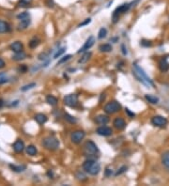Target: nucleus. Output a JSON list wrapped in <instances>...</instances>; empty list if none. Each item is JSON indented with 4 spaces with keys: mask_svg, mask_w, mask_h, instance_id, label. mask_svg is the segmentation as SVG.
<instances>
[{
    "mask_svg": "<svg viewBox=\"0 0 169 186\" xmlns=\"http://www.w3.org/2000/svg\"><path fill=\"white\" fill-rule=\"evenodd\" d=\"M83 169L89 175L96 176L101 171V165L96 159H87L83 164Z\"/></svg>",
    "mask_w": 169,
    "mask_h": 186,
    "instance_id": "1",
    "label": "nucleus"
},
{
    "mask_svg": "<svg viewBox=\"0 0 169 186\" xmlns=\"http://www.w3.org/2000/svg\"><path fill=\"white\" fill-rule=\"evenodd\" d=\"M84 153L87 159H96V155L99 153V149L93 141L88 140L84 146Z\"/></svg>",
    "mask_w": 169,
    "mask_h": 186,
    "instance_id": "2",
    "label": "nucleus"
},
{
    "mask_svg": "<svg viewBox=\"0 0 169 186\" xmlns=\"http://www.w3.org/2000/svg\"><path fill=\"white\" fill-rule=\"evenodd\" d=\"M59 140L56 137L53 136V135H50V136L45 137L43 140H42V146L44 147L46 149L48 150H56L59 148Z\"/></svg>",
    "mask_w": 169,
    "mask_h": 186,
    "instance_id": "3",
    "label": "nucleus"
},
{
    "mask_svg": "<svg viewBox=\"0 0 169 186\" xmlns=\"http://www.w3.org/2000/svg\"><path fill=\"white\" fill-rule=\"evenodd\" d=\"M121 109V104L117 101H111L107 103L104 106V112L108 115H112L118 112Z\"/></svg>",
    "mask_w": 169,
    "mask_h": 186,
    "instance_id": "4",
    "label": "nucleus"
},
{
    "mask_svg": "<svg viewBox=\"0 0 169 186\" xmlns=\"http://www.w3.org/2000/svg\"><path fill=\"white\" fill-rule=\"evenodd\" d=\"M130 8H131L130 4H122L121 6L117 7V9L114 10L113 15H112V20H113L114 24H116V23L118 22V19H120V15L121 13H124V12H126V11H128Z\"/></svg>",
    "mask_w": 169,
    "mask_h": 186,
    "instance_id": "5",
    "label": "nucleus"
},
{
    "mask_svg": "<svg viewBox=\"0 0 169 186\" xmlns=\"http://www.w3.org/2000/svg\"><path fill=\"white\" fill-rule=\"evenodd\" d=\"M63 102L65 105L70 107H75L78 104V96L76 94H69L64 97Z\"/></svg>",
    "mask_w": 169,
    "mask_h": 186,
    "instance_id": "6",
    "label": "nucleus"
},
{
    "mask_svg": "<svg viewBox=\"0 0 169 186\" xmlns=\"http://www.w3.org/2000/svg\"><path fill=\"white\" fill-rule=\"evenodd\" d=\"M84 137H86V133L81 130L72 132V134H71V139L74 144H80L84 140Z\"/></svg>",
    "mask_w": 169,
    "mask_h": 186,
    "instance_id": "7",
    "label": "nucleus"
},
{
    "mask_svg": "<svg viewBox=\"0 0 169 186\" xmlns=\"http://www.w3.org/2000/svg\"><path fill=\"white\" fill-rule=\"evenodd\" d=\"M151 123H152V125H154L156 127L164 128L167 125V119L164 117H163V116L157 115L151 118Z\"/></svg>",
    "mask_w": 169,
    "mask_h": 186,
    "instance_id": "8",
    "label": "nucleus"
},
{
    "mask_svg": "<svg viewBox=\"0 0 169 186\" xmlns=\"http://www.w3.org/2000/svg\"><path fill=\"white\" fill-rule=\"evenodd\" d=\"M133 69L135 70V71H136L138 73H139V74L141 75L142 78H143V79L146 81V82H148L149 85H150L151 87H154V83H153V81H152L150 78H149L148 76L147 73H146V72H144V70L142 69V68H140L139 66H138L136 63H133Z\"/></svg>",
    "mask_w": 169,
    "mask_h": 186,
    "instance_id": "9",
    "label": "nucleus"
},
{
    "mask_svg": "<svg viewBox=\"0 0 169 186\" xmlns=\"http://www.w3.org/2000/svg\"><path fill=\"white\" fill-rule=\"evenodd\" d=\"M95 43V38L93 36H90L89 38L87 39V40L86 41V42H84V44L83 45V47L82 48H80V50L77 52L78 54H81V53H84V52H86L87 51L88 49H90L92 46L94 45Z\"/></svg>",
    "mask_w": 169,
    "mask_h": 186,
    "instance_id": "10",
    "label": "nucleus"
},
{
    "mask_svg": "<svg viewBox=\"0 0 169 186\" xmlns=\"http://www.w3.org/2000/svg\"><path fill=\"white\" fill-rule=\"evenodd\" d=\"M96 133H97L99 135H101V136H110V135H112L113 134V131L111 128L107 127V126H101L97 128V130H96Z\"/></svg>",
    "mask_w": 169,
    "mask_h": 186,
    "instance_id": "11",
    "label": "nucleus"
},
{
    "mask_svg": "<svg viewBox=\"0 0 169 186\" xmlns=\"http://www.w3.org/2000/svg\"><path fill=\"white\" fill-rule=\"evenodd\" d=\"M113 125L114 127L116 128L117 130H123L125 129V127H126V122L122 118H115V121L113 122Z\"/></svg>",
    "mask_w": 169,
    "mask_h": 186,
    "instance_id": "12",
    "label": "nucleus"
},
{
    "mask_svg": "<svg viewBox=\"0 0 169 186\" xmlns=\"http://www.w3.org/2000/svg\"><path fill=\"white\" fill-rule=\"evenodd\" d=\"M13 149L15 152L17 153H21L24 152L25 149V144L21 139H18V140L15 141V143L13 144Z\"/></svg>",
    "mask_w": 169,
    "mask_h": 186,
    "instance_id": "13",
    "label": "nucleus"
},
{
    "mask_svg": "<svg viewBox=\"0 0 169 186\" xmlns=\"http://www.w3.org/2000/svg\"><path fill=\"white\" fill-rule=\"evenodd\" d=\"M95 122L99 125H105L109 122V118L106 115H99L95 118Z\"/></svg>",
    "mask_w": 169,
    "mask_h": 186,
    "instance_id": "14",
    "label": "nucleus"
},
{
    "mask_svg": "<svg viewBox=\"0 0 169 186\" xmlns=\"http://www.w3.org/2000/svg\"><path fill=\"white\" fill-rule=\"evenodd\" d=\"M10 49H11V51H13L14 53H19V52L23 51L24 45H23L21 41H14L13 43L10 44Z\"/></svg>",
    "mask_w": 169,
    "mask_h": 186,
    "instance_id": "15",
    "label": "nucleus"
},
{
    "mask_svg": "<svg viewBox=\"0 0 169 186\" xmlns=\"http://www.w3.org/2000/svg\"><path fill=\"white\" fill-rule=\"evenodd\" d=\"M162 164L169 171V150L164 152L162 155Z\"/></svg>",
    "mask_w": 169,
    "mask_h": 186,
    "instance_id": "16",
    "label": "nucleus"
},
{
    "mask_svg": "<svg viewBox=\"0 0 169 186\" xmlns=\"http://www.w3.org/2000/svg\"><path fill=\"white\" fill-rule=\"evenodd\" d=\"M34 118H35V121L39 123V124H44L46 121H48V118L46 117V115L44 114H41V113H39V114H37L35 115V117H34Z\"/></svg>",
    "mask_w": 169,
    "mask_h": 186,
    "instance_id": "17",
    "label": "nucleus"
},
{
    "mask_svg": "<svg viewBox=\"0 0 169 186\" xmlns=\"http://www.w3.org/2000/svg\"><path fill=\"white\" fill-rule=\"evenodd\" d=\"M159 68L162 72H166L169 70V63L167 62V57H164L159 63Z\"/></svg>",
    "mask_w": 169,
    "mask_h": 186,
    "instance_id": "18",
    "label": "nucleus"
},
{
    "mask_svg": "<svg viewBox=\"0 0 169 186\" xmlns=\"http://www.w3.org/2000/svg\"><path fill=\"white\" fill-rule=\"evenodd\" d=\"M10 31V26L7 22L0 20V34L1 33H7Z\"/></svg>",
    "mask_w": 169,
    "mask_h": 186,
    "instance_id": "19",
    "label": "nucleus"
},
{
    "mask_svg": "<svg viewBox=\"0 0 169 186\" xmlns=\"http://www.w3.org/2000/svg\"><path fill=\"white\" fill-rule=\"evenodd\" d=\"M133 74L134 75V77H135V78H136V79H137L138 81H139V82H140V83H142V84H143V85H144V86H146V87H151V86H150V85H149V84H148V82H146V81H145V80H144L143 78H142V77H141V75H140V74H139V73H138V72H137L135 71V70H134V69H133Z\"/></svg>",
    "mask_w": 169,
    "mask_h": 186,
    "instance_id": "20",
    "label": "nucleus"
},
{
    "mask_svg": "<svg viewBox=\"0 0 169 186\" xmlns=\"http://www.w3.org/2000/svg\"><path fill=\"white\" fill-rule=\"evenodd\" d=\"M145 98H146V100H147L149 103H152V104H157V103H159V101H160L158 97L153 96L151 94H146L145 95Z\"/></svg>",
    "mask_w": 169,
    "mask_h": 186,
    "instance_id": "21",
    "label": "nucleus"
},
{
    "mask_svg": "<svg viewBox=\"0 0 169 186\" xmlns=\"http://www.w3.org/2000/svg\"><path fill=\"white\" fill-rule=\"evenodd\" d=\"M46 102H47V103L49 104V105H51V106H56L57 103H58V100H57L55 96H53V95H48L47 97H46Z\"/></svg>",
    "mask_w": 169,
    "mask_h": 186,
    "instance_id": "22",
    "label": "nucleus"
},
{
    "mask_svg": "<svg viewBox=\"0 0 169 186\" xmlns=\"http://www.w3.org/2000/svg\"><path fill=\"white\" fill-rule=\"evenodd\" d=\"M29 25H30V18L22 20V21H20V24L18 25V29L19 30H24L25 28H27Z\"/></svg>",
    "mask_w": 169,
    "mask_h": 186,
    "instance_id": "23",
    "label": "nucleus"
},
{
    "mask_svg": "<svg viewBox=\"0 0 169 186\" xmlns=\"http://www.w3.org/2000/svg\"><path fill=\"white\" fill-rule=\"evenodd\" d=\"M10 168L14 172H23V171H25V170L26 169V166L25 165H16L10 164Z\"/></svg>",
    "mask_w": 169,
    "mask_h": 186,
    "instance_id": "24",
    "label": "nucleus"
},
{
    "mask_svg": "<svg viewBox=\"0 0 169 186\" xmlns=\"http://www.w3.org/2000/svg\"><path fill=\"white\" fill-rule=\"evenodd\" d=\"M25 57H26V54L22 51V52H19V53H15L12 56V59L16 60V61H20V60L25 59Z\"/></svg>",
    "mask_w": 169,
    "mask_h": 186,
    "instance_id": "25",
    "label": "nucleus"
},
{
    "mask_svg": "<svg viewBox=\"0 0 169 186\" xmlns=\"http://www.w3.org/2000/svg\"><path fill=\"white\" fill-rule=\"evenodd\" d=\"M92 54L90 52H87V53H84V55L81 56V59H80L78 60V63L79 64H84V63H87V62L88 61V59H90V56H91Z\"/></svg>",
    "mask_w": 169,
    "mask_h": 186,
    "instance_id": "26",
    "label": "nucleus"
},
{
    "mask_svg": "<svg viewBox=\"0 0 169 186\" xmlns=\"http://www.w3.org/2000/svg\"><path fill=\"white\" fill-rule=\"evenodd\" d=\"M100 51L101 52H103V53H109L113 50V47L112 45L109 44V43H105V44H102L101 46L99 47Z\"/></svg>",
    "mask_w": 169,
    "mask_h": 186,
    "instance_id": "27",
    "label": "nucleus"
},
{
    "mask_svg": "<svg viewBox=\"0 0 169 186\" xmlns=\"http://www.w3.org/2000/svg\"><path fill=\"white\" fill-rule=\"evenodd\" d=\"M26 153L30 155V156H35V155L38 153L37 148L33 145H29L27 148H26Z\"/></svg>",
    "mask_w": 169,
    "mask_h": 186,
    "instance_id": "28",
    "label": "nucleus"
},
{
    "mask_svg": "<svg viewBox=\"0 0 169 186\" xmlns=\"http://www.w3.org/2000/svg\"><path fill=\"white\" fill-rule=\"evenodd\" d=\"M64 118L66 119V121L69 123H71V124H75L76 122H77V119H76L74 117H72L71 115L68 114V113H65L64 114Z\"/></svg>",
    "mask_w": 169,
    "mask_h": 186,
    "instance_id": "29",
    "label": "nucleus"
},
{
    "mask_svg": "<svg viewBox=\"0 0 169 186\" xmlns=\"http://www.w3.org/2000/svg\"><path fill=\"white\" fill-rule=\"evenodd\" d=\"M40 42H41V41L38 38H33L32 40H30L29 43H28L29 44V47L31 48V49L36 48L37 46L40 44Z\"/></svg>",
    "mask_w": 169,
    "mask_h": 186,
    "instance_id": "30",
    "label": "nucleus"
},
{
    "mask_svg": "<svg viewBox=\"0 0 169 186\" xmlns=\"http://www.w3.org/2000/svg\"><path fill=\"white\" fill-rule=\"evenodd\" d=\"M107 36V29L105 28H102L101 29L99 30V33H98V38L100 40H102Z\"/></svg>",
    "mask_w": 169,
    "mask_h": 186,
    "instance_id": "31",
    "label": "nucleus"
},
{
    "mask_svg": "<svg viewBox=\"0 0 169 186\" xmlns=\"http://www.w3.org/2000/svg\"><path fill=\"white\" fill-rule=\"evenodd\" d=\"M28 18H30L29 13L26 12V11H24V12H21L20 14L17 15V19H18V20H20V21L25 20V19H28Z\"/></svg>",
    "mask_w": 169,
    "mask_h": 186,
    "instance_id": "32",
    "label": "nucleus"
},
{
    "mask_svg": "<svg viewBox=\"0 0 169 186\" xmlns=\"http://www.w3.org/2000/svg\"><path fill=\"white\" fill-rule=\"evenodd\" d=\"M75 176H76V178H77V179H78L79 180H87L86 175H84V174L83 172H81V171L76 172Z\"/></svg>",
    "mask_w": 169,
    "mask_h": 186,
    "instance_id": "33",
    "label": "nucleus"
},
{
    "mask_svg": "<svg viewBox=\"0 0 169 186\" xmlns=\"http://www.w3.org/2000/svg\"><path fill=\"white\" fill-rule=\"evenodd\" d=\"M35 87H36V83H31V84L26 85V86H24V87L21 88V90L22 91H26V90H31V88Z\"/></svg>",
    "mask_w": 169,
    "mask_h": 186,
    "instance_id": "34",
    "label": "nucleus"
},
{
    "mask_svg": "<svg viewBox=\"0 0 169 186\" xmlns=\"http://www.w3.org/2000/svg\"><path fill=\"white\" fill-rule=\"evenodd\" d=\"M33 0H20L19 1V6L20 7H25V6H28L30 4L32 3Z\"/></svg>",
    "mask_w": 169,
    "mask_h": 186,
    "instance_id": "35",
    "label": "nucleus"
},
{
    "mask_svg": "<svg viewBox=\"0 0 169 186\" xmlns=\"http://www.w3.org/2000/svg\"><path fill=\"white\" fill-rule=\"evenodd\" d=\"M127 169H128V167H127L126 165H123V166H121V167L117 171V173L115 174V176H120V175H121V174H123L124 172H126L127 171Z\"/></svg>",
    "mask_w": 169,
    "mask_h": 186,
    "instance_id": "36",
    "label": "nucleus"
},
{
    "mask_svg": "<svg viewBox=\"0 0 169 186\" xmlns=\"http://www.w3.org/2000/svg\"><path fill=\"white\" fill-rule=\"evenodd\" d=\"M65 50H66V48H65V47L60 48V49L58 50V51H57V52L55 54V56H54V59H56L57 57H60V56L62 55V54H64V53H65Z\"/></svg>",
    "mask_w": 169,
    "mask_h": 186,
    "instance_id": "37",
    "label": "nucleus"
},
{
    "mask_svg": "<svg viewBox=\"0 0 169 186\" xmlns=\"http://www.w3.org/2000/svg\"><path fill=\"white\" fill-rule=\"evenodd\" d=\"M140 44L143 46V47H150V46L152 45L151 41H148V40H142L141 42H140Z\"/></svg>",
    "mask_w": 169,
    "mask_h": 186,
    "instance_id": "38",
    "label": "nucleus"
},
{
    "mask_svg": "<svg viewBox=\"0 0 169 186\" xmlns=\"http://www.w3.org/2000/svg\"><path fill=\"white\" fill-rule=\"evenodd\" d=\"M71 55H67V56H63L62 59H61L58 62H57V65H60V64H62V63H64V62H66V61H68L69 59H71Z\"/></svg>",
    "mask_w": 169,
    "mask_h": 186,
    "instance_id": "39",
    "label": "nucleus"
},
{
    "mask_svg": "<svg viewBox=\"0 0 169 186\" xmlns=\"http://www.w3.org/2000/svg\"><path fill=\"white\" fill-rule=\"evenodd\" d=\"M91 23V18H87V19H86L84 22H82L81 24H80L78 26L79 28H82V26H84V25H87L88 24H90Z\"/></svg>",
    "mask_w": 169,
    "mask_h": 186,
    "instance_id": "40",
    "label": "nucleus"
},
{
    "mask_svg": "<svg viewBox=\"0 0 169 186\" xmlns=\"http://www.w3.org/2000/svg\"><path fill=\"white\" fill-rule=\"evenodd\" d=\"M125 112H126L127 114H128V116H129L130 118H134V117H135V114H134L133 112L131 111L129 108H125Z\"/></svg>",
    "mask_w": 169,
    "mask_h": 186,
    "instance_id": "41",
    "label": "nucleus"
},
{
    "mask_svg": "<svg viewBox=\"0 0 169 186\" xmlns=\"http://www.w3.org/2000/svg\"><path fill=\"white\" fill-rule=\"evenodd\" d=\"M47 56H48L47 53H41V55L39 56V59L40 60H45L46 59H47Z\"/></svg>",
    "mask_w": 169,
    "mask_h": 186,
    "instance_id": "42",
    "label": "nucleus"
},
{
    "mask_svg": "<svg viewBox=\"0 0 169 186\" xmlns=\"http://www.w3.org/2000/svg\"><path fill=\"white\" fill-rule=\"evenodd\" d=\"M104 173H105V176H106V177H111V175L113 174V170L110 169V168H106Z\"/></svg>",
    "mask_w": 169,
    "mask_h": 186,
    "instance_id": "43",
    "label": "nucleus"
},
{
    "mask_svg": "<svg viewBox=\"0 0 169 186\" xmlns=\"http://www.w3.org/2000/svg\"><path fill=\"white\" fill-rule=\"evenodd\" d=\"M121 51H122V54H123L124 56L128 55V51H127V48L125 47L124 44H121Z\"/></svg>",
    "mask_w": 169,
    "mask_h": 186,
    "instance_id": "44",
    "label": "nucleus"
},
{
    "mask_svg": "<svg viewBox=\"0 0 169 186\" xmlns=\"http://www.w3.org/2000/svg\"><path fill=\"white\" fill-rule=\"evenodd\" d=\"M5 65H6L5 61H4V60L1 59V57H0V69H2V68L5 67Z\"/></svg>",
    "mask_w": 169,
    "mask_h": 186,
    "instance_id": "45",
    "label": "nucleus"
},
{
    "mask_svg": "<svg viewBox=\"0 0 169 186\" xmlns=\"http://www.w3.org/2000/svg\"><path fill=\"white\" fill-rule=\"evenodd\" d=\"M8 82V79L7 78H4V77H2V78H0V85H2V84H5Z\"/></svg>",
    "mask_w": 169,
    "mask_h": 186,
    "instance_id": "46",
    "label": "nucleus"
},
{
    "mask_svg": "<svg viewBox=\"0 0 169 186\" xmlns=\"http://www.w3.org/2000/svg\"><path fill=\"white\" fill-rule=\"evenodd\" d=\"M117 40H118V38H113V39H111V40H110V41H113V42H114V43H116V42H117Z\"/></svg>",
    "mask_w": 169,
    "mask_h": 186,
    "instance_id": "47",
    "label": "nucleus"
},
{
    "mask_svg": "<svg viewBox=\"0 0 169 186\" xmlns=\"http://www.w3.org/2000/svg\"><path fill=\"white\" fill-rule=\"evenodd\" d=\"M48 176L49 177H53V172L51 171V170H49V171H48Z\"/></svg>",
    "mask_w": 169,
    "mask_h": 186,
    "instance_id": "48",
    "label": "nucleus"
},
{
    "mask_svg": "<svg viewBox=\"0 0 169 186\" xmlns=\"http://www.w3.org/2000/svg\"><path fill=\"white\" fill-rule=\"evenodd\" d=\"M4 105V103H3V100L2 99H0V108H1L2 106Z\"/></svg>",
    "mask_w": 169,
    "mask_h": 186,
    "instance_id": "49",
    "label": "nucleus"
}]
</instances>
